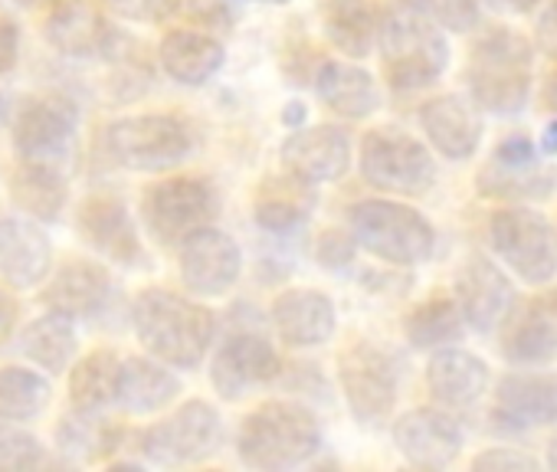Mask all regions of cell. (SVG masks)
I'll return each instance as SVG.
<instances>
[{
    "mask_svg": "<svg viewBox=\"0 0 557 472\" xmlns=\"http://www.w3.org/2000/svg\"><path fill=\"white\" fill-rule=\"evenodd\" d=\"M315 92L335 115L348 122H361L381 109L377 79L348 60H322L315 73Z\"/></svg>",
    "mask_w": 557,
    "mask_h": 472,
    "instance_id": "obj_30",
    "label": "cell"
},
{
    "mask_svg": "<svg viewBox=\"0 0 557 472\" xmlns=\"http://www.w3.org/2000/svg\"><path fill=\"white\" fill-rule=\"evenodd\" d=\"M492 420L505 433L557 423V374H508L495 387Z\"/></svg>",
    "mask_w": 557,
    "mask_h": 472,
    "instance_id": "obj_22",
    "label": "cell"
},
{
    "mask_svg": "<svg viewBox=\"0 0 557 472\" xmlns=\"http://www.w3.org/2000/svg\"><path fill=\"white\" fill-rule=\"evenodd\" d=\"M11 200L24 216H34L40 223L60 220L70 200V184L60 167L53 164H30L21 161V167L11 174Z\"/></svg>",
    "mask_w": 557,
    "mask_h": 472,
    "instance_id": "obj_33",
    "label": "cell"
},
{
    "mask_svg": "<svg viewBox=\"0 0 557 472\" xmlns=\"http://www.w3.org/2000/svg\"><path fill=\"white\" fill-rule=\"evenodd\" d=\"M181 8L184 0H109V11L128 24H168Z\"/></svg>",
    "mask_w": 557,
    "mask_h": 472,
    "instance_id": "obj_41",
    "label": "cell"
},
{
    "mask_svg": "<svg viewBox=\"0 0 557 472\" xmlns=\"http://www.w3.org/2000/svg\"><path fill=\"white\" fill-rule=\"evenodd\" d=\"M394 443L417 469H446L462 452V430L443 407H413L397 417Z\"/></svg>",
    "mask_w": 557,
    "mask_h": 472,
    "instance_id": "obj_19",
    "label": "cell"
},
{
    "mask_svg": "<svg viewBox=\"0 0 557 472\" xmlns=\"http://www.w3.org/2000/svg\"><path fill=\"white\" fill-rule=\"evenodd\" d=\"M534 47L528 37L508 27H488L475 37L466 66L469 99L498 119H511L528 105L531 96Z\"/></svg>",
    "mask_w": 557,
    "mask_h": 472,
    "instance_id": "obj_3",
    "label": "cell"
},
{
    "mask_svg": "<svg viewBox=\"0 0 557 472\" xmlns=\"http://www.w3.org/2000/svg\"><path fill=\"white\" fill-rule=\"evenodd\" d=\"M177 17H184L187 27H197L207 34H223L230 27V11L223 0H184Z\"/></svg>",
    "mask_w": 557,
    "mask_h": 472,
    "instance_id": "obj_43",
    "label": "cell"
},
{
    "mask_svg": "<svg viewBox=\"0 0 557 472\" xmlns=\"http://www.w3.org/2000/svg\"><path fill=\"white\" fill-rule=\"evenodd\" d=\"M315 200H319L315 184H309L283 167V174H272L256 187L252 216L269 233H289L312 216Z\"/></svg>",
    "mask_w": 557,
    "mask_h": 472,
    "instance_id": "obj_28",
    "label": "cell"
},
{
    "mask_svg": "<svg viewBox=\"0 0 557 472\" xmlns=\"http://www.w3.org/2000/svg\"><path fill=\"white\" fill-rule=\"evenodd\" d=\"M132 328L148 355L171 368L194 371L213 348L216 319L197 299L151 286L132 302Z\"/></svg>",
    "mask_w": 557,
    "mask_h": 472,
    "instance_id": "obj_1",
    "label": "cell"
},
{
    "mask_svg": "<svg viewBox=\"0 0 557 472\" xmlns=\"http://www.w3.org/2000/svg\"><path fill=\"white\" fill-rule=\"evenodd\" d=\"M537 47L547 57H557V0L541 14V21H537Z\"/></svg>",
    "mask_w": 557,
    "mask_h": 472,
    "instance_id": "obj_48",
    "label": "cell"
},
{
    "mask_svg": "<svg viewBox=\"0 0 557 472\" xmlns=\"http://www.w3.org/2000/svg\"><path fill=\"white\" fill-rule=\"evenodd\" d=\"M358 240L351 229H338V226H329L319 244H315V260L325 266V270H348L358 257Z\"/></svg>",
    "mask_w": 557,
    "mask_h": 472,
    "instance_id": "obj_42",
    "label": "cell"
},
{
    "mask_svg": "<svg viewBox=\"0 0 557 472\" xmlns=\"http://www.w3.org/2000/svg\"><path fill=\"white\" fill-rule=\"evenodd\" d=\"M322 30L329 44L348 60H364L381 37L384 8L377 0H322Z\"/></svg>",
    "mask_w": 557,
    "mask_h": 472,
    "instance_id": "obj_29",
    "label": "cell"
},
{
    "mask_svg": "<svg viewBox=\"0 0 557 472\" xmlns=\"http://www.w3.org/2000/svg\"><path fill=\"white\" fill-rule=\"evenodd\" d=\"M278 374H283V361L259 332H233L220 341L210 361V387L223 400H239L256 387L272 384Z\"/></svg>",
    "mask_w": 557,
    "mask_h": 472,
    "instance_id": "obj_14",
    "label": "cell"
},
{
    "mask_svg": "<svg viewBox=\"0 0 557 472\" xmlns=\"http://www.w3.org/2000/svg\"><path fill=\"white\" fill-rule=\"evenodd\" d=\"M492 161L502 164V167H515V171L534 167V141L528 135H508V138L498 141Z\"/></svg>",
    "mask_w": 557,
    "mask_h": 472,
    "instance_id": "obj_45",
    "label": "cell"
},
{
    "mask_svg": "<svg viewBox=\"0 0 557 472\" xmlns=\"http://www.w3.org/2000/svg\"><path fill=\"white\" fill-rule=\"evenodd\" d=\"M14 4H17V8H47L50 0H14Z\"/></svg>",
    "mask_w": 557,
    "mask_h": 472,
    "instance_id": "obj_54",
    "label": "cell"
},
{
    "mask_svg": "<svg viewBox=\"0 0 557 472\" xmlns=\"http://www.w3.org/2000/svg\"><path fill=\"white\" fill-rule=\"evenodd\" d=\"M505 361L518 368L550 364L557 358V299H528L508 312L498 341Z\"/></svg>",
    "mask_w": 557,
    "mask_h": 472,
    "instance_id": "obj_23",
    "label": "cell"
},
{
    "mask_svg": "<svg viewBox=\"0 0 557 472\" xmlns=\"http://www.w3.org/2000/svg\"><path fill=\"white\" fill-rule=\"evenodd\" d=\"M47 44L70 60H92L112 53L115 30L96 0H50L44 14Z\"/></svg>",
    "mask_w": 557,
    "mask_h": 472,
    "instance_id": "obj_16",
    "label": "cell"
},
{
    "mask_svg": "<svg viewBox=\"0 0 557 472\" xmlns=\"http://www.w3.org/2000/svg\"><path fill=\"white\" fill-rule=\"evenodd\" d=\"M177 273L190 296L220 299L239 283L243 250L226 229L210 223L177 247Z\"/></svg>",
    "mask_w": 557,
    "mask_h": 472,
    "instance_id": "obj_13",
    "label": "cell"
},
{
    "mask_svg": "<svg viewBox=\"0 0 557 472\" xmlns=\"http://www.w3.org/2000/svg\"><path fill=\"white\" fill-rule=\"evenodd\" d=\"M469 322L456 302V296H430L404 319V335L420 351H436L456 345L466 335Z\"/></svg>",
    "mask_w": 557,
    "mask_h": 472,
    "instance_id": "obj_35",
    "label": "cell"
},
{
    "mask_svg": "<svg viewBox=\"0 0 557 472\" xmlns=\"http://www.w3.org/2000/svg\"><path fill=\"white\" fill-rule=\"evenodd\" d=\"M488 384H492V371L485 358L462 351L456 345L436 348L426 364V390L433 403L449 413L472 410L488 394Z\"/></svg>",
    "mask_w": 557,
    "mask_h": 472,
    "instance_id": "obj_24",
    "label": "cell"
},
{
    "mask_svg": "<svg viewBox=\"0 0 557 472\" xmlns=\"http://www.w3.org/2000/svg\"><path fill=\"white\" fill-rule=\"evenodd\" d=\"M319 449L322 426L315 413L296 400H265L252 407L236 430V456L262 472L296 469Z\"/></svg>",
    "mask_w": 557,
    "mask_h": 472,
    "instance_id": "obj_2",
    "label": "cell"
},
{
    "mask_svg": "<svg viewBox=\"0 0 557 472\" xmlns=\"http://www.w3.org/2000/svg\"><path fill=\"white\" fill-rule=\"evenodd\" d=\"M283 167L309 184H329L351 167V135L342 125H302L278 148Z\"/></svg>",
    "mask_w": 557,
    "mask_h": 472,
    "instance_id": "obj_20",
    "label": "cell"
},
{
    "mask_svg": "<svg viewBox=\"0 0 557 472\" xmlns=\"http://www.w3.org/2000/svg\"><path fill=\"white\" fill-rule=\"evenodd\" d=\"M112 299V273L96 260H66L44 286V306L86 322L106 312Z\"/></svg>",
    "mask_w": 557,
    "mask_h": 472,
    "instance_id": "obj_25",
    "label": "cell"
},
{
    "mask_svg": "<svg viewBox=\"0 0 557 472\" xmlns=\"http://www.w3.org/2000/svg\"><path fill=\"white\" fill-rule=\"evenodd\" d=\"M283 122H286V125H293V128H299V125L306 122V109H302V102H289V109L283 112Z\"/></svg>",
    "mask_w": 557,
    "mask_h": 472,
    "instance_id": "obj_51",
    "label": "cell"
},
{
    "mask_svg": "<svg viewBox=\"0 0 557 472\" xmlns=\"http://www.w3.org/2000/svg\"><path fill=\"white\" fill-rule=\"evenodd\" d=\"M216 213L220 197L207 177L174 174L141 194V220L161 247H181L190 233L210 226Z\"/></svg>",
    "mask_w": 557,
    "mask_h": 472,
    "instance_id": "obj_9",
    "label": "cell"
},
{
    "mask_svg": "<svg viewBox=\"0 0 557 472\" xmlns=\"http://www.w3.org/2000/svg\"><path fill=\"white\" fill-rule=\"evenodd\" d=\"M269 322L278 341L289 348H322L335 338L338 309L329 293L312 286H296L272 299Z\"/></svg>",
    "mask_w": 557,
    "mask_h": 472,
    "instance_id": "obj_17",
    "label": "cell"
},
{
    "mask_svg": "<svg viewBox=\"0 0 557 472\" xmlns=\"http://www.w3.org/2000/svg\"><path fill=\"white\" fill-rule=\"evenodd\" d=\"M181 394V381L171 364L158 361L154 355H135L122 361L119 381V407L132 417H151L171 407Z\"/></svg>",
    "mask_w": 557,
    "mask_h": 472,
    "instance_id": "obj_31",
    "label": "cell"
},
{
    "mask_svg": "<svg viewBox=\"0 0 557 472\" xmlns=\"http://www.w3.org/2000/svg\"><path fill=\"white\" fill-rule=\"evenodd\" d=\"M361 177L394 197H423L436 184V158L433 151L400 128H371L358 148Z\"/></svg>",
    "mask_w": 557,
    "mask_h": 472,
    "instance_id": "obj_8",
    "label": "cell"
},
{
    "mask_svg": "<svg viewBox=\"0 0 557 472\" xmlns=\"http://www.w3.org/2000/svg\"><path fill=\"white\" fill-rule=\"evenodd\" d=\"M377 50L384 76L397 92H417L433 86L449 63V44L443 27L407 8L404 0L397 8L384 11Z\"/></svg>",
    "mask_w": 557,
    "mask_h": 472,
    "instance_id": "obj_4",
    "label": "cell"
},
{
    "mask_svg": "<svg viewBox=\"0 0 557 472\" xmlns=\"http://www.w3.org/2000/svg\"><path fill=\"white\" fill-rule=\"evenodd\" d=\"M122 430L119 426H109L99 413H89V410H76L66 413L57 426V443L66 456H76L83 462H96L102 459L106 452L119 449L122 446Z\"/></svg>",
    "mask_w": 557,
    "mask_h": 472,
    "instance_id": "obj_37",
    "label": "cell"
},
{
    "mask_svg": "<svg viewBox=\"0 0 557 472\" xmlns=\"http://www.w3.org/2000/svg\"><path fill=\"white\" fill-rule=\"evenodd\" d=\"M53 273V244L40 220L0 216V280L11 289H37Z\"/></svg>",
    "mask_w": 557,
    "mask_h": 472,
    "instance_id": "obj_21",
    "label": "cell"
},
{
    "mask_svg": "<svg viewBox=\"0 0 557 472\" xmlns=\"http://www.w3.org/2000/svg\"><path fill=\"white\" fill-rule=\"evenodd\" d=\"M557 184L554 171H537V167H502V164H488L479 174V187L488 197L508 200V203H528V200H544Z\"/></svg>",
    "mask_w": 557,
    "mask_h": 472,
    "instance_id": "obj_38",
    "label": "cell"
},
{
    "mask_svg": "<svg viewBox=\"0 0 557 472\" xmlns=\"http://www.w3.org/2000/svg\"><path fill=\"white\" fill-rule=\"evenodd\" d=\"M17 345L30 364L44 368L47 374H66L79 351L76 322L63 312L47 309V315H37L34 322L21 328Z\"/></svg>",
    "mask_w": 557,
    "mask_h": 472,
    "instance_id": "obj_32",
    "label": "cell"
},
{
    "mask_svg": "<svg viewBox=\"0 0 557 472\" xmlns=\"http://www.w3.org/2000/svg\"><path fill=\"white\" fill-rule=\"evenodd\" d=\"M404 4L453 34L475 30L482 17V0H404Z\"/></svg>",
    "mask_w": 557,
    "mask_h": 472,
    "instance_id": "obj_39",
    "label": "cell"
},
{
    "mask_svg": "<svg viewBox=\"0 0 557 472\" xmlns=\"http://www.w3.org/2000/svg\"><path fill=\"white\" fill-rule=\"evenodd\" d=\"M482 109L466 96H436L420 109V128L443 158L466 161L482 141Z\"/></svg>",
    "mask_w": 557,
    "mask_h": 472,
    "instance_id": "obj_26",
    "label": "cell"
},
{
    "mask_svg": "<svg viewBox=\"0 0 557 472\" xmlns=\"http://www.w3.org/2000/svg\"><path fill=\"white\" fill-rule=\"evenodd\" d=\"M76 229L83 240L106 260L119 266H141L145 244L125 200L112 194H89L76 210Z\"/></svg>",
    "mask_w": 557,
    "mask_h": 472,
    "instance_id": "obj_15",
    "label": "cell"
},
{
    "mask_svg": "<svg viewBox=\"0 0 557 472\" xmlns=\"http://www.w3.org/2000/svg\"><path fill=\"white\" fill-rule=\"evenodd\" d=\"M262 4H265V0H262ZM269 4H283V0H269Z\"/></svg>",
    "mask_w": 557,
    "mask_h": 472,
    "instance_id": "obj_55",
    "label": "cell"
},
{
    "mask_svg": "<svg viewBox=\"0 0 557 472\" xmlns=\"http://www.w3.org/2000/svg\"><path fill=\"white\" fill-rule=\"evenodd\" d=\"M547 465L550 469H557V433L550 436V443H547Z\"/></svg>",
    "mask_w": 557,
    "mask_h": 472,
    "instance_id": "obj_53",
    "label": "cell"
},
{
    "mask_svg": "<svg viewBox=\"0 0 557 472\" xmlns=\"http://www.w3.org/2000/svg\"><path fill=\"white\" fill-rule=\"evenodd\" d=\"M21 60V24L0 14V76L11 73Z\"/></svg>",
    "mask_w": 557,
    "mask_h": 472,
    "instance_id": "obj_46",
    "label": "cell"
},
{
    "mask_svg": "<svg viewBox=\"0 0 557 472\" xmlns=\"http://www.w3.org/2000/svg\"><path fill=\"white\" fill-rule=\"evenodd\" d=\"M488 244L502 266L528 286H547L557 276V229L528 203H505L488 216Z\"/></svg>",
    "mask_w": 557,
    "mask_h": 472,
    "instance_id": "obj_6",
    "label": "cell"
},
{
    "mask_svg": "<svg viewBox=\"0 0 557 472\" xmlns=\"http://www.w3.org/2000/svg\"><path fill=\"white\" fill-rule=\"evenodd\" d=\"M17 319H21V302H17V296L11 293V286L4 283V286H0V348H4V345L14 338Z\"/></svg>",
    "mask_w": 557,
    "mask_h": 472,
    "instance_id": "obj_47",
    "label": "cell"
},
{
    "mask_svg": "<svg viewBox=\"0 0 557 472\" xmlns=\"http://www.w3.org/2000/svg\"><path fill=\"white\" fill-rule=\"evenodd\" d=\"M482 4H488V8H495V11H502V14L521 17V14H531V11L537 8V0H482Z\"/></svg>",
    "mask_w": 557,
    "mask_h": 472,
    "instance_id": "obj_49",
    "label": "cell"
},
{
    "mask_svg": "<svg viewBox=\"0 0 557 472\" xmlns=\"http://www.w3.org/2000/svg\"><path fill=\"white\" fill-rule=\"evenodd\" d=\"M348 229L355 233V240L364 253L397 270L420 266L436 250L433 223L410 203L391 197L358 200L348 210Z\"/></svg>",
    "mask_w": 557,
    "mask_h": 472,
    "instance_id": "obj_5",
    "label": "cell"
},
{
    "mask_svg": "<svg viewBox=\"0 0 557 472\" xmlns=\"http://www.w3.org/2000/svg\"><path fill=\"white\" fill-rule=\"evenodd\" d=\"M456 302L469 322V328L488 335L495 328H502V322L508 319V312L515 309V286L511 276L492 263L488 257H469L459 273H456Z\"/></svg>",
    "mask_w": 557,
    "mask_h": 472,
    "instance_id": "obj_18",
    "label": "cell"
},
{
    "mask_svg": "<svg viewBox=\"0 0 557 472\" xmlns=\"http://www.w3.org/2000/svg\"><path fill=\"white\" fill-rule=\"evenodd\" d=\"M223 60L226 53L220 37L197 27H174L158 44V63L177 86H207L223 70Z\"/></svg>",
    "mask_w": 557,
    "mask_h": 472,
    "instance_id": "obj_27",
    "label": "cell"
},
{
    "mask_svg": "<svg viewBox=\"0 0 557 472\" xmlns=\"http://www.w3.org/2000/svg\"><path fill=\"white\" fill-rule=\"evenodd\" d=\"M541 99H544V105L557 115V66L547 73V79H544V89H541Z\"/></svg>",
    "mask_w": 557,
    "mask_h": 472,
    "instance_id": "obj_50",
    "label": "cell"
},
{
    "mask_svg": "<svg viewBox=\"0 0 557 472\" xmlns=\"http://www.w3.org/2000/svg\"><path fill=\"white\" fill-rule=\"evenodd\" d=\"M472 465L475 469H502V472H524V469H537L541 462L531 456V452H521V449H515V446H492V449H485V452H479L475 459H472Z\"/></svg>",
    "mask_w": 557,
    "mask_h": 472,
    "instance_id": "obj_44",
    "label": "cell"
},
{
    "mask_svg": "<svg viewBox=\"0 0 557 472\" xmlns=\"http://www.w3.org/2000/svg\"><path fill=\"white\" fill-rule=\"evenodd\" d=\"M44 443L14 420H0V469H37L44 465Z\"/></svg>",
    "mask_w": 557,
    "mask_h": 472,
    "instance_id": "obj_40",
    "label": "cell"
},
{
    "mask_svg": "<svg viewBox=\"0 0 557 472\" xmlns=\"http://www.w3.org/2000/svg\"><path fill=\"white\" fill-rule=\"evenodd\" d=\"M223 446V417L207 400H187L171 417L138 433L145 462L154 465H197Z\"/></svg>",
    "mask_w": 557,
    "mask_h": 472,
    "instance_id": "obj_10",
    "label": "cell"
},
{
    "mask_svg": "<svg viewBox=\"0 0 557 472\" xmlns=\"http://www.w3.org/2000/svg\"><path fill=\"white\" fill-rule=\"evenodd\" d=\"M541 148L547 151V154H557V119L544 128V138H541Z\"/></svg>",
    "mask_w": 557,
    "mask_h": 472,
    "instance_id": "obj_52",
    "label": "cell"
},
{
    "mask_svg": "<svg viewBox=\"0 0 557 472\" xmlns=\"http://www.w3.org/2000/svg\"><path fill=\"white\" fill-rule=\"evenodd\" d=\"M53 400V387L44 371L4 364L0 368V420L34 423Z\"/></svg>",
    "mask_w": 557,
    "mask_h": 472,
    "instance_id": "obj_36",
    "label": "cell"
},
{
    "mask_svg": "<svg viewBox=\"0 0 557 472\" xmlns=\"http://www.w3.org/2000/svg\"><path fill=\"white\" fill-rule=\"evenodd\" d=\"M338 387L358 423H381L394 413L400 374L381 345L361 338L338 358Z\"/></svg>",
    "mask_w": 557,
    "mask_h": 472,
    "instance_id": "obj_11",
    "label": "cell"
},
{
    "mask_svg": "<svg viewBox=\"0 0 557 472\" xmlns=\"http://www.w3.org/2000/svg\"><path fill=\"white\" fill-rule=\"evenodd\" d=\"M0 112H4V96H0Z\"/></svg>",
    "mask_w": 557,
    "mask_h": 472,
    "instance_id": "obj_56",
    "label": "cell"
},
{
    "mask_svg": "<svg viewBox=\"0 0 557 472\" xmlns=\"http://www.w3.org/2000/svg\"><path fill=\"white\" fill-rule=\"evenodd\" d=\"M194 151L187 122L168 112H145L115 119L106 128V154L135 174H164L181 167Z\"/></svg>",
    "mask_w": 557,
    "mask_h": 472,
    "instance_id": "obj_7",
    "label": "cell"
},
{
    "mask_svg": "<svg viewBox=\"0 0 557 472\" xmlns=\"http://www.w3.org/2000/svg\"><path fill=\"white\" fill-rule=\"evenodd\" d=\"M79 128V109L73 99L60 92L34 96L21 105L14 119V151L30 164L60 167L73 151V138Z\"/></svg>",
    "mask_w": 557,
    "mask_h": 472,
    "instance_id": "obj_12",
    "label": "cell"
},
{
    "mask_svg": "<svg viewBox=\"0 0 557 472\" xmlns=\"http://www.w3.org/2000/svg\"><path fill=\"white\" fill-rule=\"evenodd\" d=\"M119 381H122V358L112 348H96L73 361L70 368V400L76 410L102 413L106 407L119 403Z\"/></svg>",
    "mask_w": 557,
    "mask_h": 472,
    "instance_id": "obj_34",
    "label": "cell"
}]
</instances>
